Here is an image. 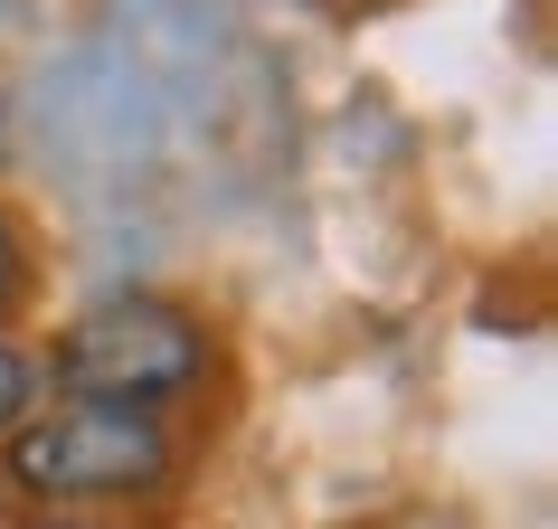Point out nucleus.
Instances as JSON below:
<instances>
[{
    "mask_svg": "<svg viewBox=\"0 0 558 529\" xmlns=\"http://www.w3.org/2000/svg\"><path fill=\"white\" fill-rule=\"evenodd\" d=\"M190 444L161 407H95V397H48V407L0 435V501L20 510H151L180 492Z\"/></svg>",
    "mask_w": 558,
    "mask_h": 529,
    "instance_id": "nucleus-1",
    "label": "nucleus"
},
{
    "mask_svg": "<svg viewBox=\"0 0 558 529\" xmlns=\"http://www.w3.org/2000/svg\"><path fill=\"white\" fill-rule=\"evenodd\" d=\"M208 359H218V331H208L199 303L180 294H105L86 312H66L58 341H38V369H48V397H95V407H161L180 416L208 387Z\"/></svg>",
    "mask_w": 558,
    "mask_h": 529,
    "instance_id": "nucleus-2",
    "label": "nucleus"
},
{
    "mask_svg": "<svg viewBox=\"0 0 558 529\" xmlns=\"http://www.w3.org/2000/svg\"><path fill=\"white\" fill-rule=\"evenodd\" d=\"M29 303H38V227L0 199V331H20Z\"/></svg>",
    "mask_w": 558,
    "mask_h": 529,
    "instance_id": "nucleus-3",
    "label": "nucleus"
},
{
    "mask_svg": "<svg viewBox=\"0 0 558 529\" xmlns=\"http://www.w3.org/2000/svg\"><path fill=\"white\" fill-rule=\"evenodd\" d=\"M38 407H48V369H38V341H29V331H0V435H20Z\"/></svg>",
    "mask_w": 558,
    "mask_h": 529,
    "instance_id": "nucleus-4",
    "label": "nucleus"
},
{
    "mask_svg": "<svg viewBox=\"0 0 558 529\" xmlns=\"http://www.w3.org/2000/svg\"><path fill=\"white\" fill-rule=\"evenodd\" d=\"M10 529H123V520H95V510H20Z\"/></svg>",
    "mask_w": 558,
    "mask_h": 529,
    "instance_id": "nucleus-5",
    "label": "nucleus"
},
{
    "mask_svg": "<svg viewBox=\"0 0 558 529\" xmlns=\"http://www.w3.org/2000/svg\"><path fill=\"white\" fill-rule=\"evenodd\" d=\"M0 161H10V86H0Z\"/></svg>",
    "mask_w": 558,
    "mask_h": 529,
    "instance_id": "nucleus-6",
    "label": "nucleus"
}]
</instances>
